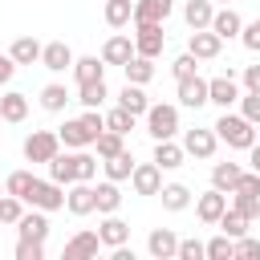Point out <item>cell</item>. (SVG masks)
<instances>
[{
    "label": "cell",
    "mask_w": 260,
    "mask_h": 260,
    "mask_svg": "<svg viewBox=\"0 0 260 260\" xmlns=\"http://www.w3.org/2000/svg\"><path fill=\"white\" fill-rule=\"evenodd\" d=\"M215 134H219V142H228L232 150H248L252 142H256V126L244 118V114H219V122H215Z\"/></svg>",
    "instance_id": "6da1fadb"
},
{
    "label": "cell",
    "mask_w": 260,
    "mask_h": 260,
    "mask_svg": "<svg viewBox=\"0 0 260 260\" xmlns=\"http://www.w3.org/2000/svg\"><path fill=\"white\" fill-rule=\"evenodd\" d=\"M146 134L154 138V142H162V138H175L179 134V106H150L146 110Z\"/></svg>",
    "instance_id": "7a4b0ae2"
},
{
    "label": "cell",
    "mask_w": 260,
    "mask_h": 260,
    "mask_svg": "<svg viewBox=\"0 0 260 260\" xmlns=\"http://www.w3.org/2000/svg\"><path fill=\"white\" fill-rule=\"evenodd\" d=\"M24 203H32V207H41V211H61V207H65V187H61L57 179H37L32 191L24 195Z\"/></svg>",
    "instance_id": "3957f363"
},
{
    "label": "cell",
    "mask_w": 260,
    "mask_h": 260,
    "mask_svg": "<svg viewBox=\"0 0 260 260\" xmlns=\"http://www.w3.org/2000/svg\"><path fill=\"white\" fill-rule=\"evenodd\" d=\"M57 150H61V134L57 130H32L24 138V158L28 162H49Z\"/></svg>",
    "instance_id": "277c9868"
},
{
    "label": "cell",
    "mask_w": 260,
    "mask_h": 260,
    "mask_svg": "<svg viewBox=\"0 0 260 260\" xmlns=\"http://www.w3.org/2000/svg\"><path fill=\"white\" fill-rule=\"evenodd\" d=\"M240 98H244V93H240V85H236V77H232V69L207 81V102H215L219 110H232V106H236Z\"/></svg>",
    "instance_id": "5b68a950"
},
{
    "label": "cell",
    "mask_w": 260,
    "mask_h": 260,
    "mask_svg": "<svg viewBox=\"0 0 260 260\" xmlns=\"http://www.w3.org/2000/svg\"><path fill=\"white\" fill-rule=\"evenodd\" d=\"M130 187H134V195H158V191H162V167H158L154 158H150V162H134Z\"/></svg>",
    "instance_id": "8992f818"
},
{
    "label": "cell",
    "mask_w": 260,
    "mask_h": 260,
    "mask_svg": "<svg viewBox=\"0 0 260 260\" xmlns=\"http://www.w3.org/2000/svg\"><path fill=\"white\" fill-rule=\"evenodd\" d=\"M187 53H195L199 61H215V57L223 53V37L211 32V28H195V32L187 37Z\"/></svg>",
    "instance_id": "52a82bcc"
},
{
    "label": "cell",
    "mask_w": 260,
    "mask_h": 260,
    "mask_svg": "<svg viewBox=\"0 0 260 260\" xmlns=\"http://www.w3.org/2000/svg\"><path fill=\"white\" fill-rule=\"evenodd\" d=\"M65 207H69V215H89V211H98V191H93V183H69V191H65Z\"/></svg>",
    "instance_id": "ba28073f"
},
{
    "label": "cell",
    "mask_w": 260,
    "mask_h": 260,
    "mask_svg": "<svg viewBox=\"0 0 260 260\" xmlns=\"http://www.w3.org/2000/svg\"><path fill=\"white\" fill-rule=\"evenodd\" d=\"M215 146H219L215 126H211V130H199V126H195V130H187V134H183V150H187L191 158H211V154H215Z\"/></svg>",
    "instance_id": "9c48e42d"
},
{
    "label": "cell",
    "mask_w": 260,
    "mask_h": 260,
    "mask_svg": "<svg viewBox=\"0 0 260 260\" xmlns=\"http://www.w3.org/2000/svg\"><path fill=\"white\" fill-rule=\"evenodd\" d=\"M162 45H167L162 24H134V49H138L142 57H158Z\"/></svg>",
    "instance_id": "30bf717a"
},
{
    "label": "cell",
    "mask_w": 260,
    "mask_h": 260,
    "mask_svg": "<svg viewBox=\"0 0 260 260\" xmlns=\"http://www.w3.org/2000/svg\"><path fill=\"white\" fill-rule=\"evenodd\" d=\"M223 211H228V191H219V187H211V191H203V195L195 199V215H199L203 223H219Z\"/></svg>",
    "instance_id": "8fae6325"
},
{
    "label": "cell",
    "mask_w": 260,
    "mask_h": 260,
    "mask_svg": "<svg viewBox=\"0 0 260 260\" xmlns=\"http://www.w3.org/2000/svg\"><path fill=\"white\" fill-rule=\"evenodd\" d=\"M73 49L65 45V41H49L45 49H41V65L49 69V73H65V69H73Z\"/></svg>",
    "instance_id": "7c38bea8"
},
{
    "label": "cell",
    "mask_w": 260,
    "mask_h": 260,
    "mask_svg": "<svg viewBox=\"0 0 260 260\" xmlns=\"http://www.w3.org/2000/svg\"><path fill=\"white\" fill-rule=\"evenodd\" d=\"M146 252H150L154 260H175V256H179V236H175L171 228H154V232L146 236Z\"/></svg>",
    "instance_id": "4fadbf2b"
},
{
    "label": "cell",
    "mask_w": 260,
    "mask_h": 260,
    "mask_svg": "<svg viewBox=\"0 0 260 260\" xmlns=\"http://www.w3.org/2000/svg\"><path fill=\"white\" fill-rule=\"evenodd\" d=\"M57 134H61V146H69V150H85V146H93V142H98V138H93V130H89L81 118H69Z\"/></svg>",
    "instance_id": "5bb4252c"
},
{
    "label": "cell",
    "mask_w": 260,
    "mask_h": 260,
    "mask_svg": "<svg viewBox=\"0 0 260 260\" xmlns=\"http://www.w3.org/2000/svg\"><path fill=\"white\" fill-rule=\"evenodd\" d=\"M175 0H134V24H162Z\"/></svg>",
    "instance_id": "9a60e30c"
},
{
    "label": "cell",
    "mask_w": 260,
    "mask_h": 260,
    "mask_svg": "<svg viewBox=\"0 0 260 260\" xmlns=\"http://www.w3.org/2000/svg\"><path fill=\"white\" fill-rule=\"evenodd\" d=\"M134 53H138V49H134V41H130L126 32H114V37L102 45V61H106V65H126Z\"/></svg>",
    "instance_id": "2e32d148"
},
{
    "label": "cell",
    "mask_w": 260,
    "mask_h": 260,
    "mask_svg": "<svg viewBox=\"0 0 260 260\" xmlns=\"http://www.w3.org/2000/svg\"><path fill=\"white\" fill-rule=\"evenodd\" d=\"M179 102L183 106H191V110H199V106H207V81L199 77V73H191V77H179Z\"/></svg>",
    "instance_id": "e0dca14e"
},
{
    "label": "cell",
    "mask_w": 260,
    "mask_h": 260,
    "mask_svg": "<svg viewBox=\"0 0 260 260\" xmlns=\"http://www.w3.org/2000/svg\"><path fill=\"white\" fill-rule=\"evenodd\" d=\"M49 211H41V207H32V211H24L20 215V240H37V244H45L49 240V219H45Z\"/></svg>",
    "instance_id": "ac0fdd59"
},
{
    "label": "cell",
    "mask_w": 260,
    "mask_h": 260,
    "mask_svg": "<svg viewBox=\"0 0 260 260\" xmlns=\"http://www.w3.org/2000/svg\"><path fill=\"white\" fill-rule=\"evenodd\" d=\"M211 32H219L223 41H232V37H240V32H244V20H240V12H236L232 4H223V8H215V16H211Z\"/></svg>",
    "instance_id": "d6986e66"
},
{
    "label": "cell",
    "mask_w": 260,
    "mask_h": 260,
    "mask_svg": "<svg viewBox=\"0 0 260 260\" xmlns=\"http://www.w3.org/2000/svg\"><path fill=\"white\" fill-rule=\"evenodd\" d=\"M98 236H102V248H118V244L130 240V223L118 219V211H114V215H106V219L98 223Z\"/></svg>",
    "instance_id": "ffe728a7"
},
{
    "label": "cell",
    "mask_w": 260,
    "mask_h": 260,
    "mask_svg": "<svg viewBox=\"0 0 260 260\" xmlns=\"http://www.w3.org/2000/svg\"><path fill=\"white\" fill-rule=\"evenodd\" d=\"M98 248H102V236L98 232H77L69 244H65V260H85V256H98Z\"/></svg>",
    "instance_id": "44dd1931"
},
{
    "label": "cell",
    "mask_w": 260,
    "mask_h": 260,
    "mask_svg": "<svg viewBox=\"0 0 260 260\" xmlns=\"http://www.w3.org/2000/svg\"><path fill=\"white\" fill-rule=\"evenodd\" d=\"M183 158H187L183 142H175V138H162V142H154V162H158L162 171H179V167H183Z\"/></svg>",
    "instance_id": "7402d4cb"
},
{
    "label": "cell",
    "mask_w": 260,
    "mask_h": 260,
    "mask_svg": "<svg viewBox=\"0 0 260 260\" xmlns=\"http://www.w3.org/2000/svg\"><path fill=\"white\" fill-rule=\"evenodd\" d=\"M49 179H57L61 187H69V183H77V150L73 154H53L49 158Z\"/></svg>",
    "instance_id": "603a6c76"
},
{
    "label": "cell",
    "mask_w": 260,
    "mask_h": 260,
    "mask_svg": "<svg viewBox=\"0 0 260 260\" xmlns=\"http://www.w3.org/2000/svg\"><path fill=\"white\" fill-rule=\"evenodd\" d=\"M211 16H215V0H187V8H183V20H187L191 32L211 28Z\"/></svg>",
    "instance_id": "cb8c5ba5"
},
{
    "label": "cell",
    "mask_w": 260,
    "mask_h": 260,
    "mask_svg": "<svg viewBox=\"0 0 260 260\" xmlns=\"http://www.w3.org/2000/svg\"><path fill=\"white\" fill-rule=\"evenodd\" d=\"M73 81H77V85L106 81V61H102V57H77V61H73Z\"/></svg>",
    "instance_id": "d4e9b609"
},
{
    "label": "cell",
    "mask_w": 260,
    "mask_h": 260,
    "mask_svg": "<svg viewBox=\"0 0 260 260\" xmlns=\"http://www.w3.org/2000/svg\"><path fill=\"white\" fill-rule=\"evenodd\" d=\"M240 179H244V167H240V162H215V167H211V187H219V191H228V195L236 191Z\"/></svg>",
    "instance_id": "484cf974"
},
{
    "label": "cell",
    "mask_w": 260,
    "mask_h": 260,
    "mask_svg": "<svg viewBox=\"0 0 260 260\" xmlns=\"http://www.w3.org/2000/svg\"><path fill=\"white\" fill-rule=\"evenodd\" d=\"M158 199H162L167 211H187V207H191V187H187V183H162Z\"/></svg>",
    "instance_id": "4316f807"
},
{
    "label": "cell",
    "mask_w": 260,
    "mask_h": 260,
    "mask_svg": "<svg viewBox=\"0 0 260 260\" xmlns=\"http://www.w3.org/2000/svg\"><path fill=\"white\" fill-rule=\"evenodd\" d=\"M41 49H45V45H41L37 37H16L12 49H8V57H12L16 65H32V61H41Z\"/></svg>",
    "instance_id": "83f0119b"
},
{
    "label": "cell",
    "mask_w": 260,
    "mask_h": 260,
    "mask_svg": "<svg viewBox=\"0 0 260 260\" xmlns=\"http://www.w3.org/2000/svg\"><path fill=\"white\" fill-rule=\"evenodd\" d=\"M0 118H4V122H24V118H28V98L16 93V89H8V93L0 98Z\"/></svg>",
    "instance_id": "f1b7e54d"
},
{
    "label": "cell",
    "mask_w": 260,
    "mask_h": 260,
    "mask_svg": "<svg viewBox=\"0 0 260 260\" xmlns=\"http://www.w3.org/2000/svg\"><path fill=\"white\" fill-rule=\"evenodd\" d=\"M126 81H134V85H146L150 77H154V57H142V53H134L126 65Z\"/></svg>",
    "instance_id": "f546056e"
},
{
    "label": "cell",
    "mask_w": 260,
    "mask_h": 260,
    "mask_svg": "<svg viewBox=\"0 0 260 260\" xmlns=\"http://www.w3.org/2000/svg\"><path fill=\"white\" fill-rule=\"evenodd\" d=\"M102 167H106V179L126 183V179L134 175V154H130V150H122V154H114V158H102Z\"/></svg>",
    "instance_id": "4dcf8cb0"
},
{
    "label": "cell",
    "mask_w": 260,
    "mask_h": 260,
    "mask_svg": "<svg viewBox=\"0 0 260 260\" xmlns=\"http://www.w3.org/2000/svg\"><path fill=\"white\" fill-rule=\"evenodd\" d=\"M106 24L110 28L134 24V0H106Z\"/></svg>",
    "instance_id": "1f68e13d"
},
{
    "label": "cell",
    "mask_w": 260,
    "mask_h": 260,
    "mask_svg": "<svg viewBox=\"0 0 260 260\" xmlns=\"http://www.w3.org/2000/svg\"><path fill=\"white\" fill-rule=\"evenodd\" d=\"M69 102H73V98H69V89H65V85H57V81H49V85L41 89V110H49V114H61Z\"/></svg>",
    "instance_id": "d6a6232c"
},
{
    "label": "cell",
    "mask_w": 260,
    "mask_h": 260,
    "mask_svg": "<svg viewBox=\"0 0 260 260\" xmlns=\"http://www.w3.org/2000/svg\"><path fill=\"white\" fill-rule=\"evenodd\" d=\"M118 106H126L130 114H142V118H146V110H150V102H146L142 85H134V81H126V85H122V93H118Z\"/></svg>",
    "instance_id": "836d02e7"
},
{
    "label": "cell",
    "mask_w": 260,
    "mask_h": 260,
    "mask_svg": "<svg viewBox=\"0 0 260 260\" xmlns=\"http://www.w3.org/2000/svg\"><path fill=\"white\" fill-rule=\"evenodd\" d=\"M93 191H98V211H102V215H114V211L122 207V191H118V183H114V179L98 183Z\"/></svg>",
    "instance_id": "e575fe53"
},
{
    "label": "cell",
    "mask_w": 260,
    "mask_h": 260,
    "mask_svg": "<svg viewBox=\"0 0 260 260\" xmlns=\"http://www.w3.org/2000/svg\"><path fill=\"white\" fill-rule=\"evenodd\" d=\"M93 150H98V158H114V154L126 150V134H118V130H102L98 142H93Z\"/></svg>",
    "instance_id": "d590c367"
},
{
    "label": "cell",
    "mask_w": 260,
    "mask_h": 260,
    "mask_svg": "<svg viewBox=\"0 0 260 260\" xmlns=\"http://www.w3.org/2000/svg\"><path fill=\"white\" fill-rule=\"evenodd\" d=\"M248 223H252V219H248L244 211H236V207H228V211L219 215V232H228L232 240H240V236H248Z\"/></svg>",
    "instance_id": "8d00e7d4"
},
{
    "label": "cell",
    "mask_w": 260,
    "mask_h": 260,
    "mask_svg": "<svg viewBox=\"0 0 260 260\" xmlns=\"http://www.w3.org/2000/svg\"><path fill=\"white\" fill-rule=\"evenodd\" d=\"M106 98H110L106 81H89V85H77V102H81L85 110H98V106H102Z\"/></svg>",
    "instance_id": "74e56055"
},
{
    "label": "cell",
    "mask_w": 260,
    "mask_h": 260,
    "mask_svg": "<svg viewBox=\"0 0 260 260\" xmlns=\"http://www.w3.org/2000/svg\"><path fill=\"white\" fill-rule=\"evenodd\" d=\"M207 260H236V240H232L228 232L211 236V240H207Z\"/></svg>",
    "instance_id": "f35d334b"
},
{
    "label": "cell",
    "mask_w": 260,
    "mask_h": 260,
    "mask_svg": "<svg viewBox=\"0 0 260 260\" xmlns=\"http://www.w3.org/2000/svg\"><path fill=\"white\" fill-rule=\"evenodd\" d=\"M134 118H138V114H130L126 106H114V110L106 114V130H118V134H130V130H134Z\"/></svg>",
    "instance_id": "ab89813d"
},
{
    "label": "cell",
    "mask_w": 260,
    "mask_h": 260,
    "mask_svg": "<svg viewBox=\"0 0 260 260\" xmlns=\"http://www.w3.org/2000/svg\"><path fill=\"white\" fill-rule=\"evenodd\" d=\"M32 183H37V175H32V171H12V175L4 179V191H8V195H20V199H24V195L32 191Z\"/></svg>",
    "instance_id": "60d3db41"
},
{
    "label": "cell",
    "mask_w": 260,
    "mask_h": 260,
    "mask_svg": "<svg viewBox=\"0 0 260 260\" xmlns=\"http://www.w3.org/2000/svg\"><path fill=\"white\" fill-rule=\"evenodd\" d=\"M20 215H24V199L20 195H0V223H20Z\"/></svg>",
    "instance_id": "b9f144b4"
},
{
    "label": "cell",
    "mask_w": 260,
    "mask_h": 260,
    "mask_svg": "<svg viewBox=\"0 0 260 260\" xmlns=\"http://www.w3.org/2000/svg\"><path fill=\"white\" fill-rule=\"evenodd\" d=\"M232 207H236V211H244L248 219H256V215H260V195H248V191H232Z\"/></svg>",
    "instance_id": "7bdbcfd3"
},
{
    "label": "cell",
    "mask_w": 260,
    "mask_h": 260,
    "mask_svg": "<svg viewBox=\"0 0 260 260\" xmlns=\"http://www.w3.org/2000/svg\"><path fill=\"white\" fill-rule=\"evenodd\" d=\"M175 260H207V244L195 240V236L191 240H179V256Z\"/></svg>",
    "instance_id": "ee69618b"
},
{
    "label": "cell",
    "mask_w": 260,
    "mask_h": 260,
    "mask_svg": "<svg viewBox=\"0 0 260 260\" xmlns=\"http://www.w3.org/2000/svg\"><path fill=\"white\" fill-rule=\"evenodd\" d=\"M171 73H175V81H179V77H191V73H199V57H195V53H183V57H175V61H171Z\"/></svg>",
    "instance_id": "f6af8a7d"
},
{
    "label": "cell",
    "mask_w": 260,
    "mask_h": 260,
    "mask_svg": "<svg viewBox=\"0 0 260 260\" xmlns=\"http://www.w3.org/2000/svg\"><path fill=\"white\" fill-rule=\"evenodd\" d=\"M240 114L260 130V93H248V89H244V98H240Z\"/></svg>",
    "instance_id": "bcb514c9"
},
{
    "label": "cell",
    "mask_w": 260,
    "mask_h": 260,
    "mask_svg": "<svg viewBox=\"0 0 260 260\" xmlns=\"http://www.w3.org/2000/svg\"><path fill=\"white\" fill-rule=\"evenodd\" d=\"M16 260H45V244H37V240H16Z\"/></svg>",
    "instance_id": "7dc6e473"
},
{
    "label": "cell",
    "mask_w": 260,
    "mask_h": 260,
    "mask_svg": "<svg viewBox=\"0 0 260 260\" xmlns=\"http://www.w3.org/2000/svg\"><path fill=\"white\" fill-rule=\"evenodd\" d=\"M236 260H260V240L240 236V240H236Z\"/></svg>",
    "instance_id": "c3c4849f"
},
{
    "label": "cell",
    "mask_w": 260,
    "mask_h": 260,
    "mask_svg": "<svg viewBox=\"0 0 260 260\" xmlns=\"http://www.w3.org/2000/svg\"><path fill=\"white\" fill-rule=\"evenodd\" d=\"M240 41H244V49H252V53H260V20H252V24H244V32H240Z\"/></svg>",
    "instance_id": "681fc988"
},
{
    "label": "cell",
    "mask_w": 260,
    "mask_h": 260,
    "mask_svg": "<svg viewBox=\"0 0 260 260\" xmlns=\"http://www.w3.org/2000/svg\"><path fill=\"white\" fill-rule=\"evenodd\" d=\"M81 122H85V126L93 130V138H98V134L106 130V114H98V110H85V114H81Z\"/></svg>",
    "instance_id": "f907efd6"
},
{
    "label": "cell",
    "mask_w": 260,
    "mask_h": 260,
    "mask_svg": "<svg viewBox=\"0 0 260 260\" xmlns=\"http://www.w3.org/2000/svg\"><path fill=\"white\" fill-rule=\"evenodd\" d=\"M236 191H248V195H260V175H256V171H244V179L236 183Z\"/></svg>",
    "instance_id": "816d5d0a"
},
{
    "label": "cell",
    "mask_w": 260,
    "mask_h": 260,
    "mask_svg": "<svg viewBox=\"0 0 260 260\" xmlns=\"http://www.w3.org/2000/svg\"><path fill=\"white\" fill-rule=\"evenodd\" d=\"M244 89L260 93V65H244Z\"/></svg>",
    "instance_id": "f5cc1de1"
},
{
    "label": "cell",
    "mask_w": 260,
    "mask_h": 260,
    "mask_svg": "<svg viewBox=\"0 0 260 260\" xmlns=\"http://www.w3.org/2000/svg\"><path fill=\"white\" fill-rule=\"evenodd\" d=\"M12 73H16V61H12L8 53H0V85H8V81H12Z\"/></svg>",
    "instance_id": "db71d44e"
},
{
    "label": "cell",
    "mask_w": 260,
    "mask_h": 260,
    "mask_svg": "<svg viewBox=\"0 0 260 260\" xmlns=\"http://www.w3.org/2000/svg\"><path fill=\"white\" fill-rule=\"evenodd\" d=\"M248 167L260 175V142H252V146H248Z\"/></svg>",
    "instance_id": "11a10c76"
},
{
    "label": "cell",
    "mask_w": 260,
    "mask_h": 260,
    "mask_svg": "<svg viewBox=\"0 0 260 260\" xmlns=\"http://www.w3.org/2000/svg\"><path fill=\"white\" fill-rule=\"evenodd\" d=\"M215 4H232V0H215Z\"/></svg>",
    "instance_id": "9f6ffc18"
},
{
    "label": "cell",
    "mask_w": 260,
    "mask_h": 260,
    "mask_svg": "<svg viewBox=\"0 0 260 260\" xmlns=\"http://www.w3.org/2000/svg\"><path fill=\"white\" fill-rule=\"evenodd\" d=\"M0 195H4V183H0Z\"/></svg>",
    "instance_id": "6f0895ef"
},
{
    "label": "cell",
    "mask_w": 260,
    "mask_h": 260,
    "mask_svg": "<svg viewBox=\"0 0 260 260\" xmlns=\"http://www.w3.org/2000/svg\"><path fill=\"white\" fill-rule=\"evenodd\" d=\"M0 122H4V118H0Z\"/></svg>",
    "instance_id": "680465c9"
}]
</instances>
